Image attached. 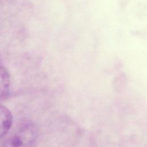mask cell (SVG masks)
<instances>
[{"instance_id":"6da1fadb","label":"cell","mask_w":147,"mask_h":147,"mask_svg":"<svg viewBox=\"0 0 147 147\" xmlns=\"http://www.w3.org/2000/svg\"><path fill=\"white\" fill-rule=\"evenodd\" d=\"M37 131L35 126L29 122L22 123L3 142V146H20L32 145L37 140Z\"/></svg>"},{"instance_id":"7a4b0ae2","label":"cell","mask_w":147,"mask_h":147,"mask_svg":"<svg viewBox=\"0 0 147 147\" xmlns=\"http://www.w3.org/2000/svg\"><path fill=\"white\" fill-rule=\"evenodd\" d=\"M13 116L7 107L0 104V138L4 137L10 129Z\"/></svg>"},{"instance_id":"3957f363","label":"cell","mask_w":147,"mask_h":147,"mask_svg":"<svg viewBox=\"0 0 147 147\" xmlns=\"http://www.w3.org/2000/svg\"><path fill=\"white\" fill-rule=\"evenodd\" d=\"M10 82L9 72L3 65L0 64V100L8 94Z\"/></svg>"}]
</instances>
